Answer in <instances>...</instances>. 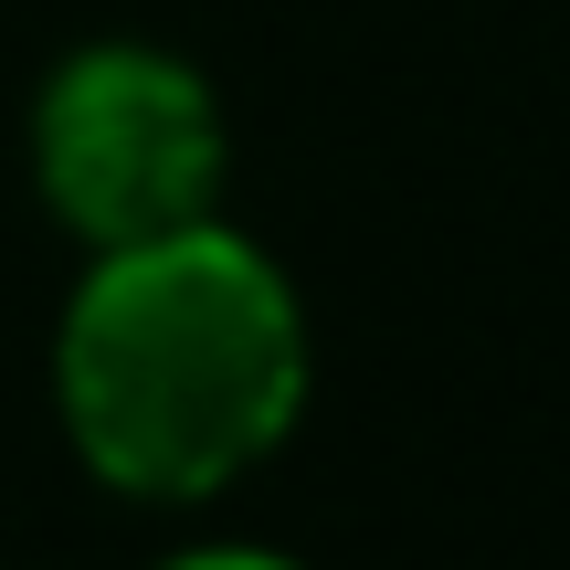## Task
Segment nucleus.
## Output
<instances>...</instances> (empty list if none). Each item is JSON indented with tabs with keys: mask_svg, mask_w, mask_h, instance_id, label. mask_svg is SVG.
I'll return each instance as SVG.
<instances>
[{
	"mask_svg": "<svg viewBox=\"0 0 570 570\" xmlns=\"http://www.w3.org/2000/svg\"><path fill=\"white\" fill-rule=\"evenodd\" d=\"M306 402L285 275L212 223L117 244L63 317V423L106 487L212 497Z\"/></svg>",
	"mask_w": 570,
	"mask_h": 570,
	"instance_id": "obj_1",
	"label": "nucleus"
},
{
	"mask_svg": "<svg viewBox=\"0 0 570 570\" xmlns=\"http://www.w3.org/2000/svg\"><path fill=\"white\" fill-rule=\"evenodd\" d=\"M32 159H42L53 212L96 254H117V244H148V233L212 223L223 117H212V85L190 63L138 53V42H96L42 85Z\"/></svg>",
	"mask_w": 570,
	"mask_h": 570,
	"instance_id": "obj_2",
	"label": "nucleus"
},
{
	"mask_svg": "<svg viewBox=\"0 0 570 570\" xmlns=\"http://www.w3.org/2000/svg\"><path fill=\"white\" fill-rule=\"evenodd\" d=\"M169 570H296V560H275V550H190V560H169Z\"/></svg>",
	"mask_w": 570,
	"mask_h": 570,
	"instance_id": "obj_3",
	"label": "nucleus"
}]
</instances>
